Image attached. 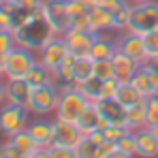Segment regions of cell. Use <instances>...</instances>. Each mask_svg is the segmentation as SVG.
Returning <instances> with one entry per match:
<instances>
[{
	"mask_svg": "<svg viewBox=\"0 0 158 158\" xmlns=\"http://www.w3.org/2000/svg\"><path fill=\"white\" fill-rule=\"evenodd\" d=\"M148 66H150V69H154V71H158V56L148 58Z\"/></svg>",
	"mask_w": 158,
	"mask_h": 158,
	"instance_id": "cell-45",
	"label": "cell"
},
{
	"mask_svg": "<svg viewBox=\"0 0 158 158\" xmlns=\"http://www.w3.org/2000/svg\"><path fill=\"white\" fill-rule=\"evenodd\" d=\"M148 64V62H145ZM148 73H150V85H152V96H158V71L148 66Z\"/></svg>",
	"mask_w": 158,
	"mask_h": 158,
	"instance_id": "cell-41",
	"label": "cell"
},
{
	"mask_svg": "<svg viewBox=\"0 0 158 158\" xmlns=\"http://www.w3.org/2000/svg\"><path fill=\"white\" fill-rule=\"evenodd\" d=\"M66 11H69L71 17H75V15H83V13H88L90 6H88L83 0H66Z\"/></svg>",
	"mask_w": 158,
	"mask_h": 158,
	"instance_id": "cell-34",
	"label": "cell"
},
{
	"mask_svg": "<svg viewBox=\"0 0 158 158\" xmlns=\"http://www.w3.org/2000/svg\"><path fill=\"white\" fill-rule=\"evenodd\" d=\"M98 118H101V111H98L96 103H88L85 109L81 111L79 120H77V126H79V131L83 132V137H88L90 132L96 131V126H98Z\"/></svg>",
	"mask_w": 158,
	"mask_h": 158,
	"instance_id": "cell-20",
	"label": "cell"
},
{
	"mask_svg": "<svg viewBox=\"0 0 158 158\" xmlns=\"http://www.w3.org/2000/svg\"><path fill=\"white\" fill-rule=\"evenodd\" d=\"M2 79H4V75H2V69H0V81H2Z\"/></svg>",
	"mask_w": 158,
	"mask_h": 158,
	"instance_id": "cell-48",
	"label": "cell"
},
{
	"mask_svg": "<svg viewBox=\"0 0 158 158\" xmlns=\"http://www.w3.org/2000/svg\"><path fill=\"white\" fill-rule=\"evenodd\" d=\"M145 111H148V126L158 124V96L145 98Z\"/></svg>",
	"mask_w": 158,
	"mask_h": 158,
	"instance_id": "cell-32",
	"label": "cell"
},
{
	"mask_svg": "<svg viewBox=\"0 0 158 158\" xmlns=\"http://www.w3.org/2000/svg\"><path fill=\"white\" fill-rule=\"evenodd\" d=\"M141 39H143V45H145V53H148V58L158 56V28H156V30L145 32V34H141Z\"/></svg>",
	"mask_w": 158,
	"mask_h": 158,
	"instance_id": "cell-29",
	"label": "cell"
},
{
	"mask_svg": "<svg viewBox=\"0 0 158 158\" xmlns=\"http://www.w3.org/2000/svg\"><path fill=\"white\" fill-rule=\"evenodd\" d=\"M28 115H30L28 107L4 103V105L0 107V135L11 137V135H15V132L28 128V124H30Z\"/></svg>",
	"mask_w": 158,
	"mask_h": 158,
	"instance_id": "cell-4",
	"label": "cell"
},
{
	"mask_svg": "<svg viewBox=\"0 0 158 158\" xmlns=\"http://www.w3.org/2000/svg\"><path fill=\"white\" fill-rule=\"evenodd\" d=\"M0 30H13V13L0 4Z\"/></svg>",
	"mask_w": 158,
	"mask_h": 158,
	"instance_id": "cell-39",
	"label": "cell"
},
{
	"mask_svg": "<svg viewBox=\"0 0 158 158\" xmlns=\"http://www.w3.org/2000/svg\"><path fill=\"white\" fill-rule=\"evenodd\" d=\"M96 107H98L101 115H105L111 124H122L124 126V113H126V109L120 105L115 98H101L96 103Z\"/></svg>",
	"mask_w": 158,
	"mask_h": 158,
	"instance_id": "cell-19",
	"label": "cell"
},
{
	"mask_svg": "<svg viewBox=\"0 0 158 158\" xmlns=\"http://www.w3.org/2000/svg\"><path fill=\"white\" fill-rule=\"evenodd\" d=\"M137 137V152L143 158H156L158 156V139L152 135V131L145 126L141 131H135Z\"/></svg>",
	"mask_w": 158,
	"mask_h": 158,
	"instance_id": "cell-17",
	"label": "cell"
},
{
	"mask_svg": "<svg viewBox=\"0 0 158 158\" xmlns=\"http://www.w3.org/2000/svg\"><path fill=\"white\" fill-rule=\"evenodd\" d=\"M158 28V2H145V4H132L131 19L124 28V32H132V34H145L150 30Z\"/></svg>",
	"mask_w": 158,
	"mask_h": 158,
	"instance_id": "cell-2",
	"label": "cell"
},
{
	"mask_svg": "<svg viewBox=\"0 0 158 158\" xmlns=\"http://www.w3.org/2000/svg\"><path fill=\"white\" fill-rule=\"evenodd\" d=\"M124 126L128 131H141L148 126V111H145V101L137 103L132 107H126V113H124Z\"/></svg>",
	"mask_w": 158,
	"mask_h": 158,
	"instance_id": "cell-18",
	"label": "cell"
},
{
	"mask_svg": "<svg viewBox=\"0 0 158 158\" xmlns=\"http://www.w3.org/2000/svg\"><path fill=\"white\" fill-rule=\"evenodd\" d=\"M115 101H118L120 105L126 109V107L137 105V103H141V101H145V98H143V96L137 92V88L132 85L131 81H120V88H118Z\"/></svg>",
	"mask_w": 158,
	"mask_h": 158,
	"instance_id": "cell-21",
	"label": "cell"
},
{
	"mask_svg": "<svg viewBox=\"0 0 158 158\" xmlns=\"http://www.w3.org/2000/svg\"><path fill=\"white\" fill-rule=\"evenodd\" d=\"M131 83L137 88V92L143 96V98H150L152 96V85H150V73H148V64L143 62L139 66V71L135 73V77L131 79Z\"/></svg>",
	"mask_w": 158,
	"mask_h": 158,
	"instance_id": "cell-24",
	"label": "cell"
},
{
	"mask_svg": "<svg viewBox=\"0 0 158 158\" xmlns=\"http://www.w3.org/2000/svg\"><path fill=\"white\" fill-rule=\"evenodd\" d=\"M0 158H19L17 156V150L11 145L9 139H6L4 143H0Z\"/></svg>",
	"mask_w": 158,
	"mask_h": 158,
	"instance_id": "cell-40",
	"label": "cell"
},
{
	"mask_svg": "<svg viewBox=\"0 0 158 158\" xmlns=\"http://www.w3.org/2000/svg\"><path fill=\"white\" fill-rule=\"evenodd\" d=\"M49 85H53L60 94L66 92V90H71V88H75V83H71L69 79H64L58 69H49Z\"/></svg>",
	"mask_w": 158,
	"mask_h": 158,
	"instance_id": "cell-28",
	"label": "cell"
},
{
	"mask_svg": "<svg viewBox=\"0 0 158 158\" xmlns=\"http://www.w3.org/2000/svg\"><path fill=\"white\" fill-rule=\"evenodd\" d=\"M52 128H53V145H62V148H77L79 141L83 139V132L79 131L77 124L60 120L53 115L52 120Z\"/></svg>",
	"mask_w": 158,
	"mask_h": 158,
	"instance_id": "cell-8",
	"label": "cell"
},
{
	"mask_svg": "<svg viewBox=\"0 0 158 158\" xmlns=\"http://www.w3.org/2000/svg\"><path fill=\"white\" fill-rule=\"evenodd\" d=\"M88 17H90V32H94V34H101V32H107V30H118L115 13L109 11L105 4L103 6H92L88 11Z\"/></svg>",
	"mask_w": 158,
	"mask_h": 158,
	"instance_id": "cell-12",
	"label": "cell"
},
{
	"mask_svg": "<svg viewBox=\"0 0 158 158\" xmlns=\"http://www.w3.org/2000/svg\"><path fill=\"white\" fill-rule=\"evenodd\" d=\"M60 101V92L53 85H41V88H32L30 92V101H28V111L34 115H49L56 113V107Z\"/></svg>",
	"mask_w": 158,
	"mask_h": 158,
	"instance_id": "cell-5",
	"label": "cell"
},
{
	"mask_svg": "<svg viewBox=\"0 0 158 158\" xmlns=\"http://www.w3.org/2000/svg\"><path fill=\"white\" fill-rule=\"evenodd\" d=\"M36 53L15 45L11 52L6 53V62H4V79H24L26 73L36 64Z\"/></svg>",
	"mask_w": 158,
	"mask_h": 158,
	"instance_id": "cell-3",
	"label": "cell"
},
{
	"mask_svg": "<svg viewBox=\"0 0 158 158\" xmlns=\"http://www.w3.org/2000/svg\"><path fill=\"white\" fill-rule=\"evenodd\" d=\"M15 47V39L11 30H0V56H6Z\"/></svg>",
	"mask_w": 158,
	"mask_h": 158,
	"instance_id": "cell-33",
	"label": "cell"
},
{
	"mask_svg": "<svg viewBox=\"0 0 158 158\" xmlns=\"http://www.w3.org/2000/svg\"><path fill=\"white\" fill-rule=\"evenodd\" d=\"M96 34L90 30H69L64 34V41L69 45V53L73 58H90V49L94 45Z\"/></svg>",
	"mask_w": 158,
	"mask_h": 158,
	"instance_id": "cell-11",
	"label": "cell"
},
{
	"mask_svg": "<svg viewBox=\"0 0 158 158\" xmlns=\"http://www.w3.org/2000/svg\"><path fill=\"white\" fill-rule=\"evenodd\" d=\"M132 156H139V152H137V137H135L132 131H128L118 139V158H132Z\"/></svg>",
	"mask_w": 158,
	"mask_h": 158,
	"instance_id": "cell-25",
	"label": "cell"
},
{
	"mask_svg": "<svg viewBox=\"0 0 158 158\" xmlns=\"http://www.w3.org/2000/svg\"><path fill=\"white\" fill-rule=\"evenodd\" d=\"M118 88H120V81H118L115 77L103 79V98H115Z\"/></svg>",
	"mask_w": 158,
	"mask_h": 158,
	"instance_id": "cell-35",
	"label": "cell"
},
{
	"mask_svg": "<svg viewBox=\"0 0 158 158\" xmlns=\"http://www.w3.org/2000/svg\"><path fill=\"white\" fill-rule=\"evenodd\" d=\"M83 2H85V4H88V6L92 9V6H103L107 0H83Z\"/></svg>",
	"mask_w": 158,
	"mask_h": 158,
	"instance_id": "cell-44",
	"label": "cell"
},
{
	"mask_svg": "<svg viewBox=\"0 0 158 158\" xmlns=\"http://www.w3.org/2000/svg\"><path fill=\"white\" fill-rule=\"evenodd\" d=\"M111 62H113V73H115L118 81H131L135 77V73L139 71V66H141V62H137L135 58L126 56L120 49L111 56Z\"/></svg>",
	"mask_w": 158,
	"mask_h": 158,
	"instance_id": "cell-15",
	"label": "cell"
},
{
	"mask_svg": "<svg viewBox=\"0 0 158 158\" xmlns=\"http://www.w3.org/2000/svg\"><path fill=\"white\" fill-rule=\"evenodd\" d=\"M88 137H90V141L96 143V145H101V143L105 141V132H103V131H94V132H90Z\"/></svg>",
	"mask_w": 158,
	"mask_h": 158,
	"instance_id": "cell-43",
	"label": "cell"
},
{
	"mask_svg": "<svg viewBox=\"0 0 158 158\" xmlns=\"http://www.w3.org/2000/svg\"><path fill=\"white\" fill-rule=\"evenodd\" d=\"M73 69H75V88L79 83H83L85 79L94 77V60L92 58H75Z\"/></svg>",
	"mask_w": 158,
	"mask_h": 158,
	"instance_id": "cell-23",
	"label": "cell"
},
{
	"mask_svg": "<svg viewBox=\"0 0 158 158\" xmlns=\"http://www.w3.org/2000/svg\"><path fill=\"white\" fill-rule=\"evenodd\" d=\"M96 156V143L90 141V137H83L75 148V158H94Z\"/></svg>",
	"mask_w": 158,
	"mask_h": 158,
	"instance_id": "cell-30",
	"label": "cell"
},
{
	"mask_svg": "<svg viewBox=\"0 0 158 158\" xmlns=\"http://www.w3.org/2000/svg\"><path fill=\"white\" fill-rule=\"evenodd\" d=\"M105 139H111V141H118L124 132H128V128L126 126H122V124H109L105 131Z\"/></svg>",
	"mask_w": 158,
	"mask_h": 158,
	"instance_id": "cell-38",
	"label": "cell"
},
{
	"mask_svg": "<svg viewBox=\"0 0 158 158\" xmlns=\"http://www.w3.org/2000/svg\"><path fill=\"white\" fill-rule=\"evenodd\" d=\"M69 56V45H66V41H64V36H53L52 41H47L43 47H41V52L36 53V58H39V62L43 64V66H47V69H58L62 62H64V58Z\"/></svg>",
	"mask_w": 158,
	"mask_h": 158,
	"instance_id": "cell-7",
	"label": "cell"
},
{
	"mask_svg": "<svg viewBox=\"0 0 158 158\" xmlns=\"http://www.w3.org/2000/svg\"><path fill=\"white\" fill-rule=\"evenodd\" d=\"M30 135L36 139V143L43 150H49L53 145V128H52V120H45V115H36V120H32L28 124Z\"/></svg>",
	"mask_w": 158,
	"mask_h": 158,
	"instance_id": "cell-16",
	"label": "cell"
},
{
	"mask_svg": "<svg viewBox=\"0 0 158 158\" xmlns=\"http://www.w3.org/2000/svg\"><path fill=\"white\" fill-rule=\"evenodd\" d=\"M30 92H32V88H30V83H28L26 79H4V96H6V103L28 107Z\"/></svg>",
	"mask_w": 158,
	"mask_h": 158,
	"instance_id": "cell-14",
	"label": "cell"
},
{
	"mask_svg": "<svg viewBox=\"0 0 158 158\" xmlns=\"http://www.w3.org/2000/svg\"><path fill=\"white\" fill-rule=\"evenodd\" d=\"M94 77H98V79H111V77H115L111 58H107V60H94Z\"/></svg>",
	"mask_w": 158,
	"mask_h": 158,
	"instance_id": "cell-27",
	"label": "cell"
},
{
	"mask_svg": "<svg viewBox=\"0 0 158 158\" xmlns=\"http://www.w3.org/2000/svg\"><path fill=\"white\" fill-rule=\"evenodd\" d=\"M6 103V96H4V79L0 81V107Z\"/></svg>",
	"mask_w": 158,
	"mask_h": 158,
	"instance_id": "cell-46",
	"label": "cell"
},
{
	"mask_svg": "<svg viewBox=\"0 0 158 158\" xmlns=\"http://www.w3.org/2000/svg\"><path fill=\"white\" fill-rule=\"evenodd\" d=\"M43 9L53 32L58 36H64L69 32V22H71V15L66 11V0H43Z\"/></svg>",
	"mask_w": 158,
	"mask_h": 158,
	"instance_id": "cell-9",
	"label": "cell"
},
{
	"mask_svg": "<svg viewBox=\"0 0 158 158\" xmlns=\"http://www.w3.org/2000/svg\"><path fill=\"white\" fill-rule=\"evenodd\" d=\"M0 2H2V0H0Z\"/></svg>",
	"mask_w": 158,
	"mask_h": 158,
	"instance_id": "cell-49",
	"label": "cell"
},
{
	"mask_svg": "<svg viewBox=\"0 0 158 158\" xmlns=\"http://www.w3.org/2000/svg\"><path fill=\"white\" fill-rule=\"evenodd\" d=\"M77 90L85 96L88 103H98L103 98V79L90 77V79H85L83 83H79Z\"/></svg>",
	"mask_w": 158,
	"mask_h": 158,
	"instance_id": "cell-22",
	"label": "cell"
},
{
	"mask_svg": "<svg viewBox=\"0 0 158 158\" xmlns=\"http://www.w3.org/2000/svg\"><path fill=\"white\" fill-rule=\"evenodd\" d=\"M6 139H9V141H11V145L17 150V156H19V158H36V156L49 158L47 150H43V148L36 143V139L30 135V131H28V128L15 132V135L6 137Z\"/></svg>",
	"mask_w": 158,
	"mask_h": 158,
	"instance_id": "cell-10",
	"label": "cell"
},
{
	"mask_svg": "<svg viewBox=\"0 0 158 158\" xmlns=\"http://www.w3.org/2000/svg\"><path fill=\"white\" fill-rule=\"evenodd\" d=\"M126 2H128V0H107L105 6L109 9V11H113V13H115V11H120V9H122Z\"/></svg>",
	"mask_w": 158,
	"mask_h": 158,
	"instance_id": "cell-42",
	"label": "cell"
},
{
	"mask_svg": "<svg viewBox=\"0 0 158 158\" xmlns=\"http://www.w3.org/2000/svg\"><path fill=\"white\" fill-rule=\"evenodd\" d=\"M30 83V88H41V85H47L49 83V69L47 66H43L39 60H36V64L30 69L26 73V77H24Z\"/></svg>",
	"mask_w": 158,
	"mask_h": 158,
	"instance_id": "cell-26",
	"label": "cell"
},
{
	"mask_svg": "<svg viewBox=\"0 0 158 158\" xmlns=\"http://www.w3.org/2000/svg\"><path fill=\"white\" fill-rule=\"evenodd\" d=\"M11 32H13L15 45L26 47V49H30V52H34V53H39L41 47L56 36L52 24H49V19H47V15H45L43 4L32 11V15H30V19H28L26 24L13 28Z\"/></svg>",
	"mask_w": 158,
	"mask_h": 158,
	"instance_id": "cell-1",
	"label": "cell"
},
{
	"mask_svg": "<svg viewBox=\"0 0 158 158\" xmlns=\"http://www.w3.org/2000/svg\"><path fill=\"white\" fill-rule=\"evenodd\" d=\"M85 105H88L85 96L79 92L77 88H71V90H66V92L60 94V101H58V107H56V113L53 115L60 118V120H66V122L77 124L79 115L85 109Z\"/></svg>",
	"mask_w": 158,
	"mask_h": 158,
	"instance_id": "cell-6",
	"label": "cell"
},
{
	"mask_svg": "<svg viewBox=\"0 0 158 158\" xmlns=\"http://www.w3.org/2000/svg\"><path fill=\"white\" fill-rule=\"evenodd\" d=\"M94 158H118V141L105 139L101 145H96V156Z\"/></svg>",
	"mask_w": 158,
	"mask_h": 158,
	"instance_id": "cell-31",
	"label": "cell"
},
{
	"mask_svg": "<svg viewBox=\"0 0 158 158\" xmlns=\"http://www.w3.org/2000/svg\"><path fill=\"white\" fill-rule=\"evenodd\" d=\"M131 4H145V2H152V0H128Z\"/></svg>",
	"mask_w": 158,
	"mask_h": 158,
	"instance_id": "cell-47",
	"label": "cell"
},
{
	"mask_svg": "<svg viewBox=\"0 0 158 158\" xmlns=\"http://www.w3.org/2000/svg\"><path fill=\"white\" fill-rule=\"evenodd\" d=\"M49 158H75V150L73 148H62V145H52L47 150Z\"/></svg>",
	"mask_w": 158,
	"mask_h": 158,
	"instance_id": "cell-37",
	"label": "cell"
},
{
	"mask_svg": "<svg viewBox=\"0 0 158 158\" xmlns=\"http://www.w3.org/2000/svg\"><path fill=\"white\" fill-rule=\"evenodd\" d=\"M118 49L124 52L126 56L135 58L137 62H148V53H145V45L141 34H132V32H120L118 36Z\"/></svg>",
	"mask_w": 158,
	"mask_h": 158,
	"instance_id": "cell-13",
	"label": "cell"
},
{
	"mask_svg": "<svg viewBox=\"0 0 158 158\" xmlns=\"http://www.w3.org/2000/svg\"><path fill=\"white\" fill-rule=\"evenodd\" d=\"M69 30H90V17H88V13L71 17V22H69Z\"/></svg>",
	"mask_w": 158,
	"mask_h": 158,
	"instance_id": "cell-36",
	"label": "cell"
}]
</instances>
